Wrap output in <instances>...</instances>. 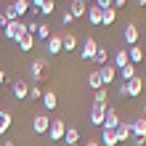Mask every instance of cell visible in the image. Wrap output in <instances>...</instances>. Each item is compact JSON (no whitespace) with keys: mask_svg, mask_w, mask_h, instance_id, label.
<instances>
[{"mask_svg":"<svg viewBox=\"0 0 146 146\" xmlns=\"http://www.w3.org/2000/svg\"><path fill=\"white\" fill-rule=\"evenodd\" d=\"M3 35L11 40V42H16L21 35H27V21H19V19H16V21H8V27L3 29Z\"/></svg>","mask_w":146,"mask_h":146,"instance_id":"1","label":"cell"},{"mask_svg":"<svg viewBox=\"0 0 146 146\" xmlns=\"http://www.w3.org/2000/svg\"><path fill=\"white\" fill-rule=\"evenodd\" d=\"M64 133H66V122H64V119L61 117H53V119H50V127H48V138L50 141H64Z\"/></svg>","mask_w":146,"mask_h":146,"instance_id":"2","label":"cell"},{"mask_svg":"<svg viewBox=\"0 0 146 146\" xmlns=\"http://www.w3.org/2000/svg\"><path fill=\"white\" fill-rule=\"evenodd\" d=\"M45 66H48L45 58H32V64L27 66V69H29V74H32V80H35V82L45 80Z\"/></svg>","mask_w":146,"mask_h":146,"instance_id":"3","label":"cell"},{"mask_svg":"<svg viewBox=\"0 0 146 146\" xmlns=\"http://www.w3.org/2000/svg\"><path fill=\"white\" fill-rule=\"evenodd\" d=\"M48 127H50L48 111H37V114L32 117V133H48Z\"/></svg>","mask_w":146,"mask_h":146,"instance_id":"4","label":"cell"},{"mask_svg":"<svg viewBox=\"0 0 146 146\" xmlns=\"http://www.w3.org/2000/svg\"><path fill=\"white\" fill-rule=\"evenodd\" d=\"M96 50H98V42H96V37H85L82 48H80V58H85V61H93Z\"/></svg>","mask_w":146,"mask_h":146,"instance_id":"5","label":"cell"},{"mask_svg":"<svg viewBox=\"0 0 146 146\" xmlns=\"http://www.w3.org/2000/svg\"><path fill=\"white\" fill-rule=\"evenodd\" d=\"M106 109H109V104H98V101H93V109H90V122L93 125H104V114H106Z\"/></svg>","mask_w":146,"mask_h":146,"instance_id":"6","label":"cell"},{"mask_svg":"<svg viewBox=\"0 0 146 146\" xmlns=\"http://www.w3.org/2000/svg\"><path fill=\"white\" fill-rule=\"evenodd\" d=\"M125 90H127V98H138L143 93V80L141 77H133V80L125 82Z\"/></svg>","mask_w":146,"mask_h":146,"instance_id":"7","label":"cell"},{"mask_svg":"<svg viewBox=\"0 0 146 146\" xmlns=\"http://www.w3.org/2000/svg\"><path fill=\"white\" fill-rule=\"evenodd\" d=\"M117 143H125V141H130L133 138V125L130 122H125V119H119V125H117Z\"/></svg>","mask_w":146,"mask_h":146,"instance_id":"8","label":"cell"},{"mask_svg":"<svg viewBox=\"0 0 146 146\" xmlns=\"http://www.w3.org/2000/svg\"><path fill=\"white\" fill-rule=\"evenodd\" d=\"M96 72H98V77H101V82H104V88H106V85H111V82L117 80V69H114L111 64H106V66H98Z\"/></svg>","mask_w":146,"mask_h":146,"instance_id":"9","label":"cell"},{"mask_svg":"<svg viewBox=\"0 0 146 146\" xmlns=\"http://www.w3.org/2000/svg\"><path fill=\"white\" fill-rule=\"evenodd\" d=\"M117 125H119V117H117V106H109L106 109V114H104V130H117Z\"/></svg>","mask_w":146,"mask_h":146,"instance_id":"10","label":"cell"},{"mask_svg":"<svg viewBox=\"0 0 146 146\" xmlns=\"http://www.w3.org/2000/svg\"><path fill=\"white\" fill-rule=\"evenodd\" d=\"M42 111H53L58 106V96H56V90H42Z\"/></svg>","mask_w":146,"mask_h":146,"instance_id":"11","label":"cell"},{"mask_svg":"<svg viewBox=\"0 0 146 146\" xmlns=\"http://www.w3.org/2000/svg\"><path fill=\"white\" fill-rule=\"evenodd\" d=\"M122 40H125V45H127V48L138 45V27H135V24H127L125 32H122Z\"/></svg>","mask_w":146,"mask_h":146,"instance_id":"12","label":"cell"},{"mask_svg":"<svg viewBox=\"0 0 146 146\" xmlns=\"http://www.w3.org/2000/svg\"><path fill=\"white\" fill-rule=\"evenodd\" d=\"M45 50L50 56H58V53H64V42H61V35H50V40L45 42Z\"/></svg>","mask_w":146,"mask_h":146,"instance_id":"13","label":"cell"},{"mask_svg":"<svg viewBox=\"0 0 146 146\" xmlns=\"http://www.w3.org/2000/svg\"><path fill=\"white\" fill-rule=\"evenodd\" d=\"M11 88H13V90H11V93H13V98L24 101V98H27V93H29V82H27V80H16Z\"/></svg>","mask_w":146,"mask_h":146,"instance_id":"14","label":"cell"},{"mask_svg":"<svg viewBox=\"0 0 146 146\" xmlns=\"http://www.w3.org/2000/svg\"><path fill=\"white\" fill-rule=\"evenodd\" d=\"M69 13H72V19H82V16L88 13V5H85L82 0H72L69 3Z\"/></svg>","mask_w":146,"mask_h":146,"instance_id":"15","label":"cell"},{"mask_svg":"<svg viewBox=\"0 0 146 146\" xmlns=\"http://www.w3.org/2000/svg\"><path fill=\"white\" fill-rule=\"evenodd\" d=\"M16 45H19V50H21V53L32 50V48H35V35H29V32H27V35H21L19 40H16Z\"/></svg>","mask_w":146,"mask_h":146,"instance_id":"16","label":"cell"},{"mask_svg":"<svg viewBox=\"0 0 146 146\" xmlns=\"http://www.w3.org/2000/svg\"><path fill=\"white\" fill-rule=\"evenodd\" d=\"M85 16H88V21L93 24V27H101V16H104V11H101L98 5H88V13H85Z\"/></svg>","mask_w":146,"mask_h":146,"instance_id":"17","label":"cell"},{"mask_svg":"<svg viewBox=\"0 0 146 146\" xmlns=\"http://www.w3.org/2000/svg\"><path fill=\"white\" fill-rule=\"evenodd\" d=\"M127 64H130V56H127V48L117 50V56H114V64H111V66H114V69L119 72V69H122V66H127Z\"/></svg>","mask_w":146,"mask_h":146,"instance_id":"18","label":"cell"},{"mask_svg":"<svg viewBox=\"0 0 146 146\" xmlns=\"http://www.w3.org/2000/svg\"><path fill=\"white\" fill-rule=\"evenodd\" d=\"M11 125H13L11 111H3V109H0V135H5L8 130H11Z\"/></svg>","mask_w":146,"mask_h":146,"instance_id":"19","label":"cell"},{"mask_svg":"<svg viewBox=\"0 0 146 146\" xmlns=\"http://www.w3.org/2000/svg\"><path fill=\"white\" fill-rule=\"evenodd\" d=\"M130 125H133V135H141V138H146V117L138 114Z\"/></svg>","mask_w":146,"mask_h":146,"instance_id":"20","label":"cell"},{"mask_svg":"<svg viewBox=\"0 0 146 146\" xmlns=\"http://www.w3.org/2000/svg\"><path fill=\"white\" fill-rule=\"evenodd\" d=\"M101 146H117V133L114 130H104L101 127V141H98Z\"/></svg>","mask_w":146,"mask_h":146,"instance_id":"21","label":"cell"},{"mask_svg":"<svg viewBox=\"0 0 146 146\" xmlns=\"http://www.w3.org/2000/svg\"><path fill=\"white\" fill-rule=\"evenodd\" d=\"M80 138H82V135H80L77 127H66V133H64V143H66V146H74Z\"/></svg>","mask_w":146,"mask_h":146,"instance_id":"22","label":"cell"},{"mask_svg":"<svg viewBox=\"0 0 146 146\" xmlns=\"http://www.w3.org/2000/svg\"><path fill=\"white\" fill-rule=\"evenodd\" d=\"M61 42H64V50H69V53H72V50L77 48V37H74V32H64V35H61Z\"/></svg>","mask_w":146,"mask_h":146,"instance_id":"23","label":"cell"},{"mask_svg":"<svg viewBox=\"0 0 146 146\" xmlns=\"http://www.w3.org/2000/svg\"><path fill=\"white\" fill-rule=\"evenodd\" d=\"M11 8H13V13H16V19H21L24 13H29V0H16V3H13Z\"/></svg>","mask_w":146,"mask_h":146,"instance_id":"24","label":"cell"},{"mask_svg":"<svg viewBox=\"0 0 146 146\" xmlns=\"http://www.w3.org/2000/svg\"><path fill=\"white\" fill-rule=\"evenodd\" d=\"M138 66L135 64H127V66H122V69H119V77H122V82H127V80H133V77H138Z\"/></svg>","mask_w":146,"mask_h":146,"instance_id":"25","label":"cell"},{"mask_svg":"<svg viewBox=\"0 0 146 146\" xmlns=\"http://www.w3.org/2000/svg\"><path fill=\"white\" fill-rule=\"evenodd\" d=\"M114 21H117V11H114V8H106L104 16H101V27H111Z\"/></svg>","mask_w":146,"mask_h":146,"instance_id":"26","label":"cell"},{"mask_svg":"<svg viewBox=\"0 0 146 146\" xmlns=\"http://www.w3.org/2000/svg\"><path fill=\"white\" fill-rule=\"evenodd\" d=\"M127 56H130V64H135V66H138V64L143 61V50H141L138 45H133V48H127Z\"/></svg>","mask_w":146,"mask_h":146,"instance_id":"27","label":"cell"},{"mask_svg":"<svg viewBox=\"0 0 146 146\" xmlns=\"http://www.w3.org/2000/svg\"><path fill=\"white\" fill-rule=\"evenodd\" d=\"M93 61H96L98 66H106V61H109V50L98 45V50H96V56H93Z\"/></svg>","mask_w":146,"mask_h":146,"instance_id":"28","label":"cell"},{"mask_svg":"<svg viewBox=\"0 0 146 146\" xmlns=\"http://www.w3.org/2000/svg\"><path fill=\"white\" fill-rule=\"evenodd\" d=\"M35 35L40 37V40H50V35H53V32H50V24H37V32H35Z\"/></svg>","mask_w":146,"mask_h":146,"instance_id":"29","label":"cell"},{"mask_svg":"<svg viewBox=\"0 0 146 146\" xmlns=\"http://www.w3.org/2000/svg\"><path fill=\"white\" fill-rule=\"evenodd\" d=\"M88 85H90L93 90H101V88H104V82H101L98 72H90V74H88Z\"/></svg>","mask_w":146,"mask_h":146,"instance_id":"30","label":"cell"},{"mask_svg":"<svg viewBox=\"0 0 146 146\" xmlns=\"http://www.w3.org/2000/svg\"><path fill=\"white\" fill-rule=\"evenodd\" d=\"M53 8H56V0H45V3L40 5V13L42 16H50V13H53Z\"/></svg>","mask_w":146,"mask_h":146,"instance_id":"31","label":"cell"},{"mask_svg":"<svg viewBox=\"0 0 146 146\" xmlns=\"http://www.w3.org/2000/svg\"><path fill=\"white\" fill-rule=\"evenodd\" d=\"M27 98H32V101H40V98H42V90H40L37 85H35V88H29V93H27Z\"/></svg>","mask_w":146,"mask_h":146,"instance_id":"32","label":"cell"},{"mask_svg":"<svg viewBox=\"0 0 146 146\" xmlns=\"http://www.w3.org/2000/svg\"><path fill=\"white\" fill-rule=\"evenodd\" d=\"M96 101H98V104H106V88L96 90Z\"/></svg>","mask_w":146,"mask_h":146,"instance_id":"33","label":"cell"},{"mask_svg":"<svg viewBox=\"0 0 146 146\" xmlns=\"http://www.w3.org/2000/svg\"><path fill=\"white\" fill-rule=\"evenodd\" d=\"M117 98H127V90H125V82L117 85Z\"/></svg>","mask_w":146,"mask_h":146,"instance_id":"34","label":"cell"},{"mask_svg":"<svg viewBox=\"0 0 146 146\" xmlns=\"http://www.w3.org/2000/svg\"><path fill=\"white\" fill-rule=\"evenodd\" d=\"M72 21H74V19H72V13H69V11H66V13H61V24H64V27H69Z\"/></svg>","mask_w":146,"mask_h":146,"instance_id":"35","label":"cell"},{"mask_svg":"<svg viewBox=\"0 0 146 146\" xmlns=\"http://www.w3.org/2000/svg\"><path fill=\"white\" fill-rule=\"evenodd\" d=\"M127 5V0H111V8H114V11H119V8H125Z\"/></svg>","mask_w":146,"mask_h":146,"instance_id":"36","label":"cell"},{"mask_svg":"<svg viewBox=\"0 0 146 146\" xmlns=\"http://www.w3.org/2000/svg\"><path fill=\"white\" fill-rule=\"evenodd\" d=\"M96 5L101 8V11H106V8H111V0H96Z\"/></svg>","mask_w":146,"mask_h":146,"instance_id":"37","label":"cell"},{"mask_svg":"<svg viewBox=\"0 0 146 146\" xmlns=\"http://www.w3.org/2000/svg\"><path fill=\"white\" fill-rule=\"evenodd\" d=\"M130 141H133V146H143V143H146V138H141V135H133Z\"/></svg>","mask_w":146,"mask_h":146,"instance_id":"38","label":"cell"},{"mask_svg":"<svg viewBox=\"0 0 146 146\" xmlns=\"http://www.w3.org/2000/svg\"><path fill=\"white\" fill-rule=\"evenodd\" d=\"M0 27H3V29L8 27V19H5V16H3V13H0Z\"/></svg>","mask_w":146,"mask_h":146,"instance_id":"39","label":"cell"},{"mask_svg":"<svg viewBox=\"0 0 146 146\" xmlns=\"http://www.w3.org/2000/svg\"><path fill=\"white\" fill-rule=\"evenodd\" d=\"M85 146H101V143H98L96 138H90V141H85Z\"/></svg>","mask_w":146,"mask_h":146,"instance_id":"40","label":"cell"},{"mask_svg":"<svg viewBox=\"0 0 146 146\" xmlns=\"http://www.w3.org/2000/svg\"><path fill=\"white\" fill-rule=\"evenodd\" d=\"M42 3H45V0H32V8H40Z\"/></svg>","mask_w":146,"mask_h":146,"instance_id":"41","label":"cell"},{"mask_svg":"<svg viewBox=\"0 0 146 146\" xmlns=\"http://www.w3.org/2000/svg\"><path fill=\"white\" fill-rule=\"evenodd\" d=\"M5 82V72H3V66H0V85Z\"/></svg>","mask_w":146,"mask_h":146,"instance_id":"42","label":"cell"},{"mask_svg":"<svg viewBox=\"0 0 146 146\" xmlns=\"http://www.w3.org/2000/svg\"><path fill=\"white\" fill-rule=\"evenodd\" d=\"M141 117H146V104H143V106H141Z\"/></svg>","mask_w":146,"mask_h":146,"instance_id":"43","label":"cell"},{"mask_svg":"<svg viewBox=\"0 0 146 146\" xmlns=\"http://www.w3.org/2000/svg\"><path fill=\"white\" fill-rule=\"evenodd\" d=\"M3 146H16V143L13 141H3Z\"/></svg>","mask_w":146,"mask_h":146,"instance_id":"44","label":"cell"},{"mask_svg":"<svg viewBox=\"0 0 146 146\" xmlns=\"http://www.w3.org/2000/svg\"><path fill=\"white\" fill-rule=\"evenodd\" d=\"M82 3H85V5H90V3H96V0H82Z\"/></svg>","mask_w":146,"mask_h":146,"instance_id":"45","label":"cell"},{"mask_svg":"<svg viewBox=\"0 0 146 146\" xmlns=\"http://www.w3.org/2000/svg\"><path fill=\"white\" fill-rule=\"evenodd\" d=\"M135 3H138V5H146V0H135Z\"/></svg>","mask_w":146,"mask_h":146,"instance_id":"46","label":"cell"},{"mask_svg":"<svg viewBox=\"0 0 146 146\" xmlns=\"http://www.w3.org/2000/svg\"><path fill=\"white\" fill-rule=\"evenodd\" d=\"M117 146H122V143H117Z\"/></svg>","mask_w":146,"mask_h":146,"instance_id":"47","label":"cell"}]
</instances>
